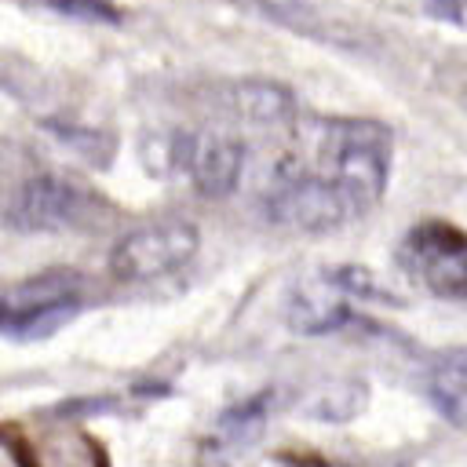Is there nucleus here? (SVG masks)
<instances>
[{"mask_svg": "<svg viewBox=\"0 0 467 467\" xmlns=\"http://www.w3.org/2000/svg\"><path fill=\"white\" fill-rule=\"evenodd\" d=\"M197 244H201V237H197L193 223H182V219L150 223V226L124 234L113 244L109 270L120 281H157V277L186 266L193 259Z\"/></svg>", "mask_w": 467, "mask_h": 467, "instance_id": "obj_6", "label": "nucleus"}, {"mask_svg": "<svg viewBox=\"0 0 467 467\" xmlns=\"http://www.w3.org/2000/svg\"><path fill=\"white\" fill-rule=\"evenodd\" d=\"M427 390H431V401L438 405L441 416H449L452 423H463V409H467V347L449 350V354L438 358Z\"/></svg>", "mask_w": 467, "mask_h": 467, "instance_id": "obj_11", "label": "nucleus"}, {"mask_svg": "<svg viewBox=\"0 0 467 467\" xmlns=\"http://www.w3.org/2000/svg\"><path fill=\"white\" fill-rule=\"evenodd\" d=\"M51 131L58 135V139H66L73 150H80L84 157H91L95 164H106L109 161V135H102V131H84V128H62V124H51Z\"/></svg>", "mask_w": 467, "mask_h": 467, "instance_id": "obj_15", "label": "nucleus"}, {"mask_svg": "<svg viewBox=\"0 0 467 467\" xmlns=\"http://www.w3.org/2000/svg\"><path fill=\"white\" fill-rule=\"evenodd\" d=\"M266 215L277 226L303 234H328L354 219L339 190L303 161H281L274 186L266 193Z\"/></svg>", "mask_w": 467, "mask_h": 467, "instance_id": "obj_2", "label": "nucleus"}, {"mask_svg": "<svg viewBox=\"0 0 467 467\" xmlns=\"http://www.w3.org/2000/svg\"><path fill=\"white\" fill-rule=\"evenodd\" d=\"M80 299V277L73 270H47L0 288V332L7 336H47L58 328Z\"/></svg>", "mask_w": 467, "mask_h": 467, "instance_id": "obj_4", "label": "nucleus"}, {"mask_svg": "<svg viewBox=\"0 0 467 467\" xmlns=\"http://www.w3.org/2000/svg\"><path fill=\"white\" fill-rule=\"evenodd\" d=\"M171 164H179L201 197L223 201L237 190L244 171V146L230 135H179L171 142Z\"/></svg>", "mask_w": 467, "mask_h": 467, "instance_id": "obj_7", "label": "nucleus"}, {"mask_svg": "<svg viewBox=\"0 0 467 467\" xmlns=\"http://www.w3.org/2000/svg\"><path fill=\"white\" fill-rule=\"evenodd\" d=\"M266 412H270V394H255V398L234 405V409L219 420V427H223V434H226L230 441H248V438L259 431V423L266 420Z\"/></svg>", "mask_w": 467, "mask_h": 467, "instance_id": "obj_13", "label": "nucleus"}, {"mask_svg": "<svg viewBox=\"0 0 467 467\" xmlns=\"http://www.w3.org/2000/svg\"><path fill=\"white\" fill-rule=\"evenodd\" d=\"M40 7H51L66 18H77V22H99V26H117L124 15L109 4V0H36Z\"/></svg>", "mask_w": 467, "mask_h": 467, "instance_id": "obj_14", "label": "nucleus"}, {"mask_svg": "<svg viewBox=\"0 0 467 467\" xmlns=\"http://www.w3.org/2000/svg\"><path fill=\"white\" fill-rule=\"evenodd\" d=\"M361 405H365V387L354 379H339V383L325 387L321 398H314L306 409L317 420H350L361 412Z\"/></svg>", "mask_w": 467, "mask_h": 467, "instance_id": "obj_12", "label": "nucleus"}, {"mask_svg": "<svg viewBox=\"0 0 467 467\" xmlns=\"http://www.w3.org/2000/svg\"><path fill=\"white\" fill-rule=\"evenodd\" d=\"M314 171H321L350 215H365L387 190L390 171V128L365 117H328L310 124Z\"/></svg>", "mask_w": 467, "mask_h": 467, "instance_id": "obj_1", "label": "nucleus"}, {"mask_svg": "<svg viewBox=\"0 0 467 467\" xmlns=\"http://www.w3.org/2000/svg\"><path fill=\"white\" fill-rule=\"evenodd\" d=\"M95 193L80 190L69 179L58 175H36L26 179L7 208H4V223L18 234H55V230H77L91 219L95 212Z\"/></svg>", "mask_w": 467, "mask_h": 467, "instance_id": "obj_5", "label": "nucleus"}, {"mask_svg": "<svg viewBox=\"0 0 467 467\" xmlns=\"http://www.w3.org/2000/svg\"><path fill=\"white\" fill-rule=\"evenodd\" d=\"M401 266L441 299H467V234L452 223L427 219L398 248Z\"/></svg>", "mask_w": 467, "mask_h": 467, "instance_id": "obj_3", "label": "nucleus"}, {"mask_svg": "<svg viewBox=\"0 0 467 467\" xmlns=\"http://www.w3.org/2000/svg\"><path fill=\"white\" fill-rule=\"evenodd\" d=\"M234 113L259 128H281L296 120V95L277 80H241L230 91Z\"/></svg>", "mask_w": 467, "mask_h": 467, "instance_id": "obj_10", "label": "nucleus"}, {"mask_svg": "<svg viewBox=\"0 0 467 467\" xmlns=\"http://www.w3.org/2000/svg\"><path fill=\"white\" fill-rule=\"evenodd\" d=\"M22 467H106L102 449L84 431H51V434H7L4 438Z\"/></svg>", "mask_w": 467, "mask_h": 467, "instance_id": "obj_8", "label": "nucleus"}, {"mask_svg": "<svg viewBox=\"0 0 467 467\" xmlns=\"http://www.w3.org/2000/svg\"><path fill=\"white\" fill-rule=\"evenodd\" d=\"M350 321V306H347V296L339 292V285L325 274L321 281H310V285H299L292 292V303H288V325L303 336H321V332H336L339 325Z\"/></svg>", "mask_w": 467, "mask_h": 467, "instance_id": "obj_9", "label": "nucleus"}]
</instances>
